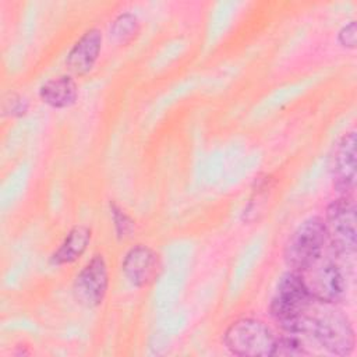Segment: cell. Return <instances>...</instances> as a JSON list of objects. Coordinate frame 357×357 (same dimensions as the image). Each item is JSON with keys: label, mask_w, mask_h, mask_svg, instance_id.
Returning a JSON list of instances; mask_svg holds the SVG:
<instances>
[{"label": "cell", "mask_w": 357, "mask_h": 357, "mask_svg": "<svg viewBox=\"0 0 357 357\" xmlns=\"http://www.w3.org/2000/svg\"><path fill=\"white\" fill-rule=\"evenodd\" d=\"M333 305L322 304L324 308H318L315 312L310 308L301 333H310L328 353L344 357L354 350V331L349 317Z\"/></svg>", "instance_id": "1"}, {"label": "cell", "mask_w": 357, "mask_h": 357, "mask_svg": "<svg viewBox=\"0 0 357 357\" xmlns=\"http://www.w3.org/2000/svg\"><path fill=\"white\" fill-rule=\"evenodd\" d=\"M312 304L314 300L308 294L300 275L294 271H287L278 280L269 301V314L286 332L300 333Z\"/></svg>", "instance_id": "2"}, {"label": "cell", "mask_w": 357, "mask_h": 357, "mask_svg": "<svg viewBox=\"0 0 357 357\" xmlns=\"http://www.w3.org/2000/svg\"><path fill=\"white\" fill-rule=\"evenodd\" d=\"M326 244L328 237L324 219L319 216L304 219L284 244L283 259L286 266L289 271L301 272L324 254Z\"/></svg>", "instance_id": "3"}, {"label": "cell", "mask_w": 357, "mask_h": 357, "mask_svg": "<svg viewBox=\"0 0 357 357\" xmlns=\"http://www.w3.org/2000/svg\"><path fill=\"white\" fill-rule=\"evenodd\" d=\"M276 336L271 328L257 318H241L231 322L223 333V343L236 356H272Z\"/></svg>", "instance_id": "4"}, {"label": "cell", "mask_w": 357, "mask_h": 357, "mask_svg": "<svg viewBox=\"0 0 357 357\" xmlns=\"http://www.w3.org/2000/svg\"><path fill=\"white\" fill-rule=\"evenodd\" d=\"M325 229L329 245L340 255H353L357 245L356 204L351 195L331 201L325 211Z\"/></svg>", "instance_id": "5"}, {"label": "cell", "mask_w": 357, "mask_h": 357, "mask_svg": "<svg viewBox=\"0 0 357 357\" xmlns=\"http://www.w3.org/2000/svg\"><path fill=\"white\" fill-rule=\"evenodd\" d=\"M315 303L336 304L344 294V279L337 264L324 254L297 272Z\"/></svg>", "instance_id": "6"}, {"label": "cell", "mask_w": 357, "mask_h": 357, "mask_svg": "<svg viewBox=\"0 0 357 357\" xmlns=\"http://www.w3.org/2000/svg\"><path fill=\"white\" fill-rule=\"evenodd\" d=\"M109 289V269L102 254H95L75 275L73 294L78 304L85 308L100 305Z\"/></svg>", "instance_id": "7"}, {"label": "cell", "mask_w": 357, "mask_h": 357, "mask_svg": "<svg viewBox=\"0 0 357 357\" xmlns=\"http://www.w3.org/2000/svg\"><path fill=\"white\" fill-rule=\"evenodd\" d=\"M162 269L159 254L149 245L135 244L121 259V273L126 280L138 289L152 284Z\"/></svg>", "instance_id": "8"}, {"label": "cell", "mask_w": 357, "mask_h": 357, "mask_svg": "<svg viewBox=\"0 0 357 357\" xmlns=\"http://www.w3.org/2000/svg\"><path fill=\"white\" fill-rule=\"evenodd\" d=\"M356 131L351 130L337 141L332 163L333 188L340 195H351L356 187Z\"/></svg>", "instance_id": "9"}, {"label": "cell", "mask_w": 357, "mask_h": 357, "mask_svg": "<svg viewBox=\"0 0 357 357\" xmlns=\"http://www.w3.org/2000/svg\"><path fill=\"white\" fill-rule=\"evenodd\" d=\"M103 35L99 28L86 29L70 47L66 56V66L74 75L88 74L96 64L102 52Z\"/></svg>", "instance_id": "10"}, {"label": "cell", "mask_w": 357, "mask_h": 357, "mask_svg": "<svg viewBox=\"0 0 357 357\" xmlns=\"http://www.w3.org/2000/svg\"><path fill=\"white\" fill-rule=\"evenodd\" d=\"M39 98L52 109H68L74 106L78 99V85L70 74H61L40 85Z\"/></svg>", "instance_id": "11"}, {"label": "cell", "mask_w": 357, "mask_h": 357, "mask_svg": "<svg viewBox=\"0 0 357 357\" xmlns=\"http://www.w3.org/2000/svg\"><path fill=\"white\" fill-rule=\"evenodd\" d=\"M92 238L91 227L85 225L73 226L64 236L60 245L50 255V264L63 266L75 262L84 255Z\"/></svg>", "instance_id": "12"}, {"label": "cell", "mask_w": 357, "mask_h": 357, "mask_svg": "<svg viewBox=\"0 0 357 357\" xmlns=\"http://www.w3.org/2000/svg\"><path fill=\"white\" fill-rule=\"evenodd\" d=\"M141 24L138 17L130 11H124L112 21L109 35L117 45H127L135 39Z\"/></svg>", "instance_id": "13"}, {"label": "cell", "mask_w": 357, "mask_h": 357, "mask_svg": "<svg viewBox=\"0 0 357 357\" xmlns=\"http://www.w3.org/2000/svg\"><path fill=\"white\" fill-rule=\"evenodd\" d=\"M308 354L310 351L296 332H287V335L276 337L272 351V356L279 357H301Z\"/></svg>", "instance_id": "14"}, {"label": "cell", "mask_w": 357, "mask_h": 357, "mask_svg": "<svg viewBox=\"0 0 357 357\" xmlns=\"http://www.w3.org/2000/svg\"><path fill=\"white\" fill-rule=\"evenodd\" d=\"M109 211L117 238L128 237L134 230V220L116 202L109 204Z\"/></svg>", "instance_id": "15"}, {"label": "cell", "mask_w": 357, "mask_h": 357, "mask_svg": "<svg viewBox=\"0 0 357 357\" xmlns=\"http://www.w3.org/2000/svg\"><path fill=\"white\" fill-rule=\"evenodd\" d=\"M29 107V102L25 96L20 93H8L3 100V114L10 117H22L26 114Z\"/></svg>", "instance_id": "16"}, {"label": "cell", "mask_w": 357, "mask_h": 357, "mask_svg": "<svg viewBox=\"0 0 357 357\" xmlns=\"http://www.w3.org/2000/svg\"><path fill=\"white\" fill-rule=\"evenodd\" d=\"M337 42L342 47L353 50L357 43V24L354 20L344 24L337 32Z\"/></svg>", "instance_id": "17"}]
</instances>
